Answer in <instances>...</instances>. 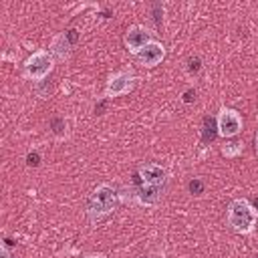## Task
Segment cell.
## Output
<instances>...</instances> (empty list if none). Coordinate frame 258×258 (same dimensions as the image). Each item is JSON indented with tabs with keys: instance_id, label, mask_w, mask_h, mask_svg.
I'll use <instances>...</instances> for the list:
<instances>
[{
	"instance_id": "2e32d148",
	"label": "cell",
	"mask_w": 258,
	"mask_h": 258,
	"mask_svg": "<svg viewBox=\"0 0 258 258\" xmlns=\"http://www.w3.org/2000/svg\"><path fill=\"white\" fill-rule=\"evenodd\" d=\"M254 141H256V153H258V133H256V139Z\"/></svg>"
},
{
	"instance_id": "ba28073f",
	"label": "cell",
	"mask_w": 258,
	"mask_h": 258,
	"mask_svg": "<svg viewBox=\"0 0 258 258\" xmlns=\"http://www.w3.org/2000/svg\"><path fill=\"white\" fill-rule=\"evenodd\" d=\"M163 56H165V50H163V46L159 44V42H155V40H151V42H147L137 54H135V58L143 64V67H155V64H159L161 60H163Z\"/></svg>"
},
{
	"instance_id": "6da1fadb",
	"label": "cell",
	"mask_w": 258,
	"mask_h": 258,
	"mask_svg": "<svg viewBox=\"0 0 258 258\" xmlns=\"http://www.w3.org/2000/svg\"><path fill=\"white\" fill-rule=\"evenodd\" d=\"M258 222V210L248 200H232L228 206V224L238 234H250Z\"/></svg>"
},
{
	"instance_id": "277c9868",
	"label": "cell",
	"mask_w": 258,
	"mask_h": 258,
	"mask_svg": "<svg viewBox=\"0 0 258 258\" xmlns=\"http://www.w3.org/2000/svg\"><path fill=\"white\" fill-rule=\"evenodd\" d=\"M216 127H218V135L222 137H234L242 131V117L236 109H222L220 115L216 117Z\"/></svg>"
},
{
	"instance_id": "3957f363",
	"label": "cell",
	"mask_w": 258,
	"mask_h": 258,
	"mask_svg": "<svg viewBox=\"0 0 258 258\" xmlns=\"http://www.w3.org/2000/svg\"><path fill=\"white\" fill-rule=\"evenodd\" d=\"M52 62H54V58H52L50 52H46V50L32 52L26 58V62H24V75H26V79H30V81H42L52 71Z\"/></svg>"
},
{
	"instance_id": "9a60e30c",
	"label": "cell",
	"mask_w": 258,
	"mask_h": 258,
	"mask_svg": "<svg viewBox=\"0 0 258 258\" xmlns=\"http://www.w3.org/2000/svg\"><path fill=\"white\" fill-rule=\"evenodd\" d=\"M85 258H105V256H101V254H93V256H85Z\"/></svg>"
},
{
	"instance_id": "4fadbf2b",
	"label": "cell",
	"mask_w": 258,
	"mask_h": 258,
	"mask_svg": "<svg viewBox=\"0 0 258 258\" xmlns=\"http://www.w3.org/2000/svg\"><path fill=\"white\" fill-rule=\"evenodd\" d=\"M26 163H28V165H32V167H36V165L40 163V155H38L36 151L28 153V155H26Z\"/></svg>"
},
{
	"instance_id": "7a4b0ae2",
	"label": "cell",
	"mask_w": 258,
	"mask_h": 258,
	"mask_svg": "<svg viewBox=\"0 0 258 258\" xmlns=\"http://www.w3.org/2000/svg\"><path fill=\"white\" fill-rule=\"evenodd\" d=\"M117 206V191L109 185V183H101L93 194H91V200H89V206H87V212L93 220H99L107 214H111Z\"/></svg>"
},
{
	"instance_id": "30bf717a",
	"label": "cell",
	"mask_w": 258,
	"mask_h": 258,
	"mask_svg": "<svg viewBox=\"0 0 258 258\" xmlns=\"http://www.w3.org/2000/svg\"><path fill=\"white\" fill-rule=\"evenodd\" d=\"M214 125H216V121H214V119H210V117H206V119H204V139H206V141H208V139H212V137L218 133V131H212V129H218V127H214Z\"/></svg>"
},
{
	"instance_id": "8992f818",
	"label": "cell",
	"mask_w": 258,
	"mask_h": 258,
	"mask_svg": "<svg viewBox=\"0 0 258 258\" xmlns=\"http://www.w3.org/2000/svg\"><path fill=\"white\" fill-rule=\"evenodd\" d=\"M135 85V75L133 71H117L109 81H107V87H105V95L107 97H121L125 93H129Z\"/></svg>"
},
{
	"instance_id": "8fae6325",
	"label": "cell",
	"mask_w": 258,
	"mask_h": 258,
	"mask_svg": "<svg viewBox=\"0 0 258 258\" xmlns=\"http://www.w3.org/2000/svg\"><path fill=\"white\" fill-rule=\"evenodd\" d=\"M240 151H242V145H240V143H228V145L222 149V153H224L226 157H236Z\"/></svg>"
},
{
	"instance_id": "52a82bcc",
	"label": "cell",
	"mask_w": 258,
	"mask_h": 258,
	"mask_svg": "<svg viewBox=\"0 0 258 258\" xmlns=\"http://www.w3.org/2000/svg\"><path fill=\"white\" fill-rule=\"evenodd\" d=\"M147 42H151V34H149L147 28H143L139 24L127 28V32H125V46L129 48V52L137 54Z\"/></svg>"
},
{
	"instance_id": "9c48e42d",
	"label": "cell",
	"mask_w": 258,
	"mask_h": 258,
	"mask_svg": "<svg viewBox=\"0 0 258 258\" xmlns=\"http://www.w3.org/2000/svg\"><path fill=\"white\" fill-rule=\"evenodd\" d=\"M69 48H71V38L67 36V32H62L52 40L50 54H52V58H64L69 54Z\"/></svg>"
},
{
	"instance_id": "5b68a950",
	"label": "cell",
	"mask_w": 258,
	"mask_h": 258,
	"mask_svg": "<svg viewBox=\"0 0 258 258\" xmlns=\"http://www.w3.org/2000/svg\"><path fill=\"white\" fill-rule=\"evenodd\" d=\"M137 183L139 187H149V189H161L163 181H165V169L157 163H147L141 165L137 171Z\"/></svg>"
},
{
	"instance_id": "5bb4252c",
	"label": "cell",
	"mask_w": 258,
	"mask_h": 258,
	"mask_svg": "<svg viewBox=\"0 0 258 258\" xmlns=\"http://www.w3.org/2000/svg\"><path fill=\"white\" fill-rule=\"evenodd\" d=\"M187 69H189V73H198L200 71V58H189L187 60Z\"/></svg>"
},
{
	"instance_id": "7c38bea8",
	"label": "cell",
	"mask_w": 258,
	"mask_h": 258,
	"mask_svg": "<svg viewBox=\"0 0 258 258\" xmlns=\"http://www.w3.org/2000/svg\"><path fill=\"white\" fill-rule=\"evenodd\" d=\"M187 187H189V191H191V194H196V196H200V194L204 191V183H202L200 179H191Z\"/></svg>"
},
{
	"instance_id": "e0dca14e",
	"label": "cell",
	"mask_w": 258,
	"mask_h": 258,
	"mask_svg": "<svg viewBox=\"0 0 258 258\" xmlns=\"http://www.w3.org/2000/svg\"><path fill=\"white\" fill-rule=\"evenodd\" d=\"M141 258H145V256H141Z\"/></svg>"
}]
</instances>
